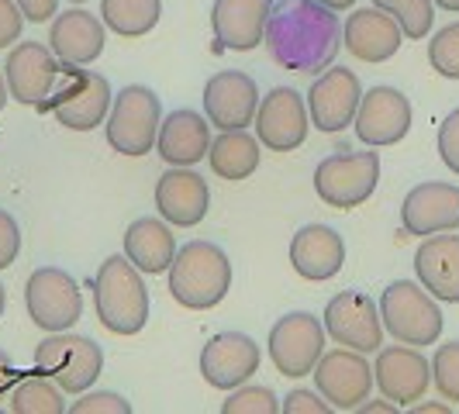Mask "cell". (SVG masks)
<instances>
[{
    "mask_svg": "<svg viewBox=\"0 0 459 414\" xmlns=\"http://www.w3.org/2000/svg\"><path fill=\"white\" fill-rule=\"evenodd\" d=\"M263 46L287 73H322L342 48V24L332 7L318 0H276L266 18Z\"/></svg>",
    "mask_w": 459,
    "mask_h": 414,
    "instance_id": "obj_1",
    "label": "cell"
},
{
    "mask_svg": "<svg viewBox=\"0 0 459 414\" xmlns=\"http://www.w3.org/2000/svg\"><path fill=\"white\" fill-rule=\"evenodd\" d=\"M169 294L186 311H211L218 307L231 287V263L221 246L214 242H186L169 263Z\"/></svg>",
    "mask_w": 459,
    "mask_h": 414,
    "instance_id": "obj_2",
    "label": "cell"
},
{
    "mask_svg": "<svg viewBox=\"0 0 459 414\" xmlns=\"http://www.w3.org/2000/svg\"><path fill=\"white\" fill-rule=\"evenodd\" d=\"M97 322L111 335H138L149 322V290L128 255H108L93 276Z\"/></svg>",
    "mask_w": 459,
    "mask_h": 414,
    "instance_id": "obj_3",
    "label": "cell"
},
{
    "mask_svg": "<svg viewBox=\"0 0 459 414\" xmlns=\"http://www.w3.org/2000/svg\"><path fill=\"white\" fill-rule=\"evenodd\" d=\"M111 100H115V93H111L108 76L63 63L59 76H56V87L39 108L52 111V117L69 132H93L108 121Z\"/></svg>",
    "mask_w": 459,
    "mask_h": 414,
    "instance_id": "obj_4",
    "label": "cell"
},
{
    "mask_svg": "<svg viewBox=\"0 0 459 414\" xmlns=\"http://www.w3.org/2000/svg\"><path fill=\"white\" fill-rule=\"evenodd\" d=\"M380 322L384 332H391L397 342L404 345H436L442 335V311H438V300L411 280H394L391 287L380 294Z\"/></svg>",
    "mask_w": 459,
    "mask_h": 414,
    "instance_id": "obj_5",
    "label": "cell"
},
{
    "mask_svg": "<svg viewBox=\"0 0 459 414\" xmlns=\"http://www.w3.org/2000/svg\"><path fill=\"white\" fill-rule=\"evenodd\" d=\"M35 373L56 380L63 393H83L104 373V349L87 335L48 332L46 342L35 349Z\"/></svg>",
    "mask_w": 459,
    "mask_h": 414,
    "instance_id": "obj_6",
    "label": "cell"
},
{
    "mask_svg": "<svg viewBox=\"0 0 459 414\" xmlns=\"http://www.w3.org/2000/svg\"><path fill=\"white\" fill-rule=\"evenodd\" d=\"M104 135H108V145L121 156H132V160L149 156L160 135V97L142 83H128L111 100Z\"/></svg>",
    "mask_w": 459,
    "mask_h": 414,
    "instance_id": "obj_7",
    "label": "cell"
},
{
    "mask_svg": "<svg viewBox=\"0 0 459 414\" xmlns=\"http://www.w3.org/2000/svg\"><path fill=\"white\" fill-rule=\"evenodd\" d=\"M380 184V156L377 152H339L318 162L315 194L335 211H352L367 204Z\"/></svg>",
    "mask_w": 459,
    "mask_h": 414,
    "instance_id": "obj_8",
    "label": "cell"
},
{
    "mask_svg": "<svg viewBox=\"0 0 459 414\" xmlns=\"http://www.w3.org/2000/svg\"><path fill=\"white\" fill-rule=\"evenodd\" d=\"M24 307L42 332H69L83 315V294L66 270L42 266L24 283Z\"/></svg>",
    "mask_w": 459,
    "mask_h": 414,
    "instance_id": "obj_9",
    "label": "cell"
},
{
    "mask_svg": "<svg viewBox=\"0 0 459 414\" xmlns=\"http://www.w3.org/2000/svg\"><path fill=\"white\" fill-rule=\"evenodd\" d=\"M325 352V324L307 311H290L270 328V363L280 376H307Z\"/></svg>",
    "mask_w": 459,
    "mask_h": 414,
    "instance_id": "obj_10",
    "label": "cell"
},
{
    "mask_svg": "<svg viewBox=\"0 0 459 414\" xmlns=\"http://www.w3.org/2000/svg\"><path fill=\"white\" fill-rule=\"evenodd\" d=\"M325 335L356 352H377L384 345V322L377 300L363 290H342L325 304Z\"/></svg>",
    "mask_w": 459,
    "mask_h": 414,
    "instance_id": "obj_11",
    "label": "cell"
},
{
    "mask_svg": "<svg viewBox=\"0 0 459 414\" xmlns=\"http://www.w3.org/2000/svg\"><path fill=\"white\" fill-rule=\"evenodd\" d=\"M359 100H363L359 76L345 66H328L322 69V76L307 91V117H311V125L318 132L335 135V132L352 128Z\"/></svg>",
    "mask_w": 459,
    "mask_h": 414,
    "instance_id": "obj_12",
    "label": "cell"
},
{
    "mask_svg": "<svg viewBox=\"0 0 459 414\" xmlns=\"http://www.w3.org/2000/svg\"><path fill=\"white\" fill-rule=\"evenodd\" d=\"M311 376L318 384V393L335 411H356L373 391V367L363 359V352L345 349V345L322 352Z\"/></svg>",
    "mask_w": 459,
    "mask_h": 414,
    "instance_id": "obj_13",
    "label": "cell"
},
{
    "mask_svg": "<svg viewBox=\"0 0 459 414\" xmlns=\"http://www.w3.org/2000/svg\"><path fill=\"white\" fill-rule=\"evenodd\" d=\"M253 125L259 145H266L270 152H294L307 138L311 117L304 97L294 87H273L266 97H259Z\"/></svg>",
    "mask_w": 459,
    "mask_h": 414,
    "instance_id": "obj_14",
    "label": "cell"
},
{
    "mask_svg": "<svg viewBox=\"0 0 459 414\" xmlns=\"http://www.w3.org/2000/svg\"><path fill=\"white\" fill-rule=\"evenodd\" d=\"M373 384L397 408H411L414 401H421L425 391L432 387V367L414 345H384V349H377Z\"/></svg>",
    "mask_w": 459,
    "mask_h": 414,
    "instance_id": "obj_15",
    "label": "cell"
},
{
    "mask_svg": "<svg viewBox=\"0 0 459 414\" xmlns=\"http://www.w3.org/2000/svg\"><path fill=\"white\" fill-rule=\"evenodd\" d=\"M352 128L356 138L369 149L397 145L411 132V100L397 87H373L363 93Z\"/></svg>",
    "mask_w": 459,
    "mask_h": 414,
    "instance_id": "obj_16",
    "label": "cell"
},
{
    "mask_svg": "<svg viewBox=\"0 0 459 414\" xmlns=\"http://www.w3.org/2000/svg\"><path fill=\"white\" fill-rule=\"evenodd\" d=\"M59 66L63 63L56 59V52L48 46H42V42H18L7 52V63H4V80H7L11 100H18L24 108H39L56 87Z\"/></svg>",
    "mask_w": 459,
    "mask_h": 414,
    "instance_id": "obj_17",
    "label": "cell"
},
{
    "mask_svg": "<svg viewBox=\"0 0 459 414\" xmlns=\"http://www.w3.org/2000/svg\"><path fill=\"white\" fill-rule=\"evenodd\" d=\"M259 108L255 80L242 69H221L204 83V115L218 132L249 128Z\"/></svg>",
    "mask_w": 459,
    "mask_h": 414,
    "instance_id": "obj_18",
    "label": "cell"
},
{
    "mask_svg": "<svg viewBox=\"0 0 459 414\" xmlns=\"http://www.w3.org/2000/svg\"><path fill=\"white\" fill-rule=\"evenodd\" d=\"M263 363L259 345L242 332H218L201 349V376L214 391H235L242 387Z\"/></svg>",
    "mask_w": 459,
    "mask_h": 414,
    "instance_id": "obj_19",
    "label": "cell"
},
{
    "mask_svg": "<svg viewBox=\"0 0 459 414\" xmlns=\"http://www.w3.org/2000/svg\"><path fill=\"white\" fill-rule=\"evenodd\" d=\"M156 207L160 218L177 225V229H194L207 218L211 207V190L201 173L186 169V166H173L166 169L156 184Z\"/></svg>",
    "mask_w": 459,
    "mask_h": 414,
    "instance_id": "obj_20",
    "label": "cell"
},
{
    "mask_svg": "<svg viewBox=\"0 0 459 414\" xmlns=\"http://www.w3.org/2000/svg\"><path fill=\"white\" fill-rule=\"evenodd\" d=\"M401 221L408 235H436V231H459V186L456 184H418L408 190L401 204Z\"/></svg>",
    "mask_w": 459,
    "mask_h": 414,
    "instance_id": "obj_21",
    "label": "cell"
},
{
    "mask_svg": "<svg viewBox=\"0 0 459 414\" xmlns=\"http://www.w3.org/2000/svg\"><path fill=\"white\" fill-rule=\"evenodd\" d=\"M270 7H273L270 0H214L211 7L214 46L225 52H253L255 46H263Z\"/></svg>",
    "mask_w": 459,
    "mask_h": 414,
    "instance_id": "obj_22",
    "label": "cell"
},
{
    "mask_svg": "<svg viewBox=\"0 0 459 414\" xmlns=\"http://www.w3.org/2000/svg\"><path fill=\"white\" fill-rule=\"evenodd\" d=\"M401 42H404L401 24L380 7H359L342 24V46L359 63H387L391 56H397Z\"/></svg>",
    "mask_w": 459,
    "mask_h": 414,
    "instance_id": "obj_23",
    "label": "cell"
},
{
    "mask_svg": "<svg viewBox=\"0 0 459 414\" xmlns=\"http://www.w3.org/2000/svg\"><path fill=\"white\" fill-rule=\"evenodd\" d=\"M104 22L91 14V11H56L52 28H48V48L56 52L59 63H73V66H91L93 59H100L104 52Z\"/></svg>",
    "mask_w": 459,
    "mask_h": 414,
    "instance_id": "obj_24",
    "label": "cell"
},
{
    "mask_svg": "<svg viewBox=\"0 0 459 414\" xmlns=\"http://www.w3.org/2000/svg\"><path fill=\"white\" fill-rule=\"evenodd\" d=\"M414 273L436 300L459 304V235L453 231L425 235V242L414 253Z\"/></svg>",
    "mask_w": 459,
    "mask_h": 414,
    "instance_id": "obj_25",
    "label": "cell"
},
{
    "mask_svg": "<svg viewBox=\"0 0 459 414\" xmlns=\"http://www.w3.org/2000/svg\"><path fill=\"white\" fill-rule=\"evenodd\" d=\"M290 266L300 280H311V283L332 280L345 266L342 235L328 225H304L290 238Z\"/></svg>",
    "mask_w": 459,
    "mask_h": 414,
    "instance_id": "obj_26",
    "label": "cell"
},
{
    "mask_svg": "<svg viewBox=\"0 0 459 414\" xmlns=\"http://www.w3.org/2000/svg\"><path fill=\"white\" fill-rule=\"evenodd\" d=\"M156 149L169 166H194V162L207 160L211 149V121L201 117L197 111H173V115L160 121V135H156Z\"/></svg>",
    "mask_w": 459,
    "mask_h": 414,
    "instance_id": "obj_27",
    "label": "cell"
},
{
    "mask_svg": "<svg viewBox=\"0 0 459 414\" xmlns=\"http://www.w3.org/2000/svg\"><path fill=\"white\" fill-rule=\"evenodd\" d=\"M125 255L132 259L138 273L160 276L169 270L173 255H177V238L169 231V221L160 218H138L125 231Z\"/></svg>",
    "mask_w": 459,
    "mask_h": 414,
    "instance_id": "obj_28",
    "label": "cell"
},
{
    "mask_svg": "<svg viewBox=\"0 0 459 414\" xmlns=\"http://www.w3.org/2000/svg\"><path fill=\"white\" fill-rule=\"evenodd\" d=\"M207 162L218 180H249L259 169V138H253L246 128L238 132H221L207 149Z\"/></svg>",
    "mask_w": 459,
    "mask_h": 414,
    "instance_id": "obj_29",
    "label": "cell"
},
{
    "mask_svg": "<svg viewBox=\"0 0 459 414\" xmlns=\"http://www.w3.org/2000/svg\"><path fill=\"white\" fill-rule=\"evenodd\" d=\"M162 18V0H100V22L121 39L149 35Z\"/></svg>",
    "mask_w": 459,
    "mask_h": 414,
    "instance_id": "obj_30",
    "label": "cell"
},
{
    "mask_svg": "<svg viewBox=\"0 0 459 414\" xmlns=\"http://www.w3.org/2000/svg\"><path fill=\"white\" fill-rule=\"evenodd\" d=\"M11 411L14 414H63L69 411L63 391L56 387V380H48L42 373L18 376V384L11 387Z\"/></svg>",
    "mask_w": 459,
    "mask_h": 414,
    "instance_id": "obj_31",
    "label": "cell"
},
{
    "mask_svg": "<svg viewBox=\"0 0 459 414\" xmlns=\"http://www.w3.org/2000/svg\"><path fill=\"white\" fill-rule=\"evenodd\" d=\"M373 7L387 11L394 22L401 24V31L418 42L432 31V22H436V7L432 0H373Z\"/></svg>",
    "mask_w": 459,
    "mask_h": 414,
    "instance_id": "obj_32",
    "label": "cell"
},
{
    "mask_svg": "<svg viewBox=\"0 0 459 414\" xmlns=\"http://www.w3.org/2000/svg\"><path fill=\"white\" fill-rule=\"evenodd\" d=\"M429 367H432V384H436L438 397L459 404V339L438 345Z\"/></svg>",
    "mask_w": 459,
    "mask_h": 414,
    "instance_id": "obj_33",
    "label": "cell"
},
{
    "mask_svg": "<svg viewBox=\"0 0 459 414\" xmlns=\"http://www.w3.org/2000/svg\"><path fill=\"white\" fill-rule=\"evenodd\" d=\"M429 63L438 76L459 80V22L438 28L429 42Z\"/></svg>",
    "mask_w": 459,
    "mask_h": 414,
    "instance_id": "obj_34",
    "label": "cell"
},
{
    "mask_svg": "<svg viewBox=\"0 0 459 414\" xmlns=\"http://www.w3.org/2000/svg\"><path fill=\"white\" fill-rule=\"evenodd\" d=\"M280 401L270 387H255V384H242L221 401V414H276Z\"/></svg>",
    "mask_w": 459,
    "mask_h": 414,
    "instance_id": "obj_35",
    "label": "cell"
},
{
    "mask_svg": "<svg viewBox=\"0 0 459 414\" xmlns=\"http://www.w3.org/2000/svg\"><path fill=\"white\" fill-rule=\"evenodd\" d=\"M69 414H132V404H128L121 393H111V391L87 393L83 391L80 401L69 404Z\"/></svg>",
    "mask_w": 459,
    "mask_h": 414,
    "instance_id": "obj_36",
    "label": "cell"
},
{
    "mask_svg": "<svg viewBox=\"0 0 459 414\" xmlns=\"http://www.w3.org/2000/svg\"><path fill=\"white\" fill-rule=\"evenodd\" d=\"M438 160L446 162L449 173L459 177V108L438 125Z\"/></svg>",
    "mask_w": 459,
    "mask_h": 414,
    "instance_id": "obj_37",
    "label": "cell"
},
{
    "mask_svg": "<svg viewBox=\"0 0 459 414\" xmlns=\"http://www.w3.org/2000/svg\"><path fill=\"white\" fill-rule=\"evenodd\" d=\"M18 253H22V229H18L14 214L0 207V270L14 266Z\"/></svg>",
    "mask_w": 459,
    "mask_h": 414,
    "instance_id": "obj_38",
    "label": "cell"
},
{
    "mask_svg": "<svg viewBox=\"0 0 459 414\" xmlns=\"http://www.w3.org/2000/svg\"><path fill=\"white\" fill-rule=\"evenodd\" d=\"M24 14L14 0H0V48H11L22 39Z\"/></svg>",
    "mask_w": 459,
    "mask_h": 414,
    "instance_id": "obj_39",
    "label": "cell"
},
{
    "mask_svg": "<svg viewBox=\"0 0 459 414\" xmlns=\"http://www.w3.org/2000/svg\"><path fill=\"white\" fill-rule=\"evenodd\" d=\"M280 411L287 414H328L332 411V404L318 397V393L311 391H290L283 397V404H280Z\"/></svg>",
    "mask_w": 459,
    "mask_h": 414,
    "instance_id": "obj_40",
    "label": "cell"
},
{
    "mask_svg": "<svg viewBox=\"0 0 459 414\" xmlns=\"http://www.w3.org/2000/svg\"><path fill=\"white\" fill-rule=\"evenodd\" d=\"M22 7L24 22H35V24H46L48 18H56V7L59 0H14Z\"/></svg>",
    "mask_w": 459,
    "mask_h": 414,
    "instance_id": "obj_41",
    "label": "cell"
},
{
    "mask_svg": "<svg viewBox=\"0 0 459 414\" xmlns=\"http://www.w3.org/2000/svg\"><path fill=\"white\" fill-rule=\"evenodd\" d=\"M18 384V369H14V359L0 349V401H7V393H11V387Z\"/></svg>",
    "mask_w": 459,
    "mask_h": 414,
    "instance_id": "obj_42",
    "label": "cell"
},
{
    "mask_svg": "<svg viewBox=\"0 0 459 414\" xmlns=\"http://www.w3.org/2000/svg\"><path fill=\"white\" fill-rule=\"evenodd\" d=\"M356 411H367V414H391V411H397V404H394V401H387V404H359Z\"/></svg>",
    "mask_w": 459,
    "mask_h": 414,
    "instance_id": "obj_43",
    "label": "cell"
},
{
    "mask_svg": "<svg viewBox=\"0 0 459 414\" xmlns=\"http://www.w3.org/2000/svg\"><path fill=\"white\" fill-rule=\"evenodd\" d=\"M411 411H418V414H446V411H449V404H411Z\"/></svg>",
    "mask_w": 459,
    "mask_h": 414,
    "instance_id": "obj_44",
    "label": "cell"
},
{
    "mask_svg": "<svg viewBox=\"0 0 459 414\" xmlns=\"http://www.w3.org/2000/svg\"><path fill=\"white\" fill-rule=\"evenodd\" d=\"M318 4L332 7V11H352V4H356V0H318Z\"/></svg>",
    "mask_w": 459,
    "mask_h": 414,
    "instance_id": "obj_45",
    "label": "cell"
},
{
    "mask_svg": "<svg viewBox=\"0 0 459 414\" xmlns=\"http://www.w3.org/2000/svg\"><path fill=\"white\" fill-rule=\"evenodd\" d=\"M7 100H11V93H7V80H4V66H0V111H4Z\"/></svg>",
    "mask_w": 459,
    "mask_h": 414,
    "instance_id": "obj_46",
    "label": "cell"
},
{
    "mask_svg": "<svg viewBox=\"0 0 459 414\" xmlns=\"http://www.w3.org/2000/svg\"><path fill=\"white\" fill-rule=\"evenodd\" d=\"M436 7H442V11H453V14H459V0H436Z\"/></svg>",
    "mask_w": 459,
    "mask_h": 414,
    "instance_id": "obj_47",
    "label": "cell"
},
{
    "mask_svg": "<svg viewBox=\"0 0 459 414\" xmlns=\"http://www.w3.org/2000/svg\"><path fill=\"white\" fill-rule=\"evenodd\" d=\"M4 307H7V294H4V283H0V318H4Z\"/></svg>",
    "mask_w": 459,
    "mask_h": 414,
    "instance_id": "obj_48",
    "label": "cell"
},
{
    "mask_svg": "<svg viewBox=\"0 0 459 414\" xmlns=\"http://www.w3.org/2000/svg\"><path fill=\"white\" fill-rule=\"evenodd\" d=\"M69 4H87V0H69Z\"/></svg>",
    "mask_w": 459,
    "mask_h": 414,
    "instance_id": "obj_49",
    "label": "cell"
}]
</instances>
